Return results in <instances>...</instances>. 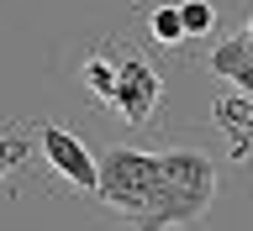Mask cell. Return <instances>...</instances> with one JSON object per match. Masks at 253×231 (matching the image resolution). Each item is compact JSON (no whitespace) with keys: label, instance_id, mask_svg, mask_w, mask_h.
Segmentation results:
<instances>
[{"label":"cell","instance_id":"obj_1","mask_svg":"<svg viewBox=\"0 0 253 231\" xmlns=\"http://www.w3.org/2000/svg\"><path fill=\"white\" fill-rule=\"evenodd\" d=\"M158 189V153H142V147H106L100 153V184L95 195L116 210V216H137L142 205L153 200Z\"/></svg>","mask_w":253,"mask_h":231},{"label":"cell","instance_id":"obj_2","mask_svg":"<svg viewBox=\"0 0 253 231\" xmlns=\"http://www.w3.org/2000/svg\"><path fill=\"white\" fill-rule=\"evenodd\" d=\"M158 95H164V79H158L153 63L142 53H116V95H111V105L122 110L132 126H142L153 116Z\"/></svg>","mask_w":253,"mask_h":231},{"label":"cell","instance_id":"obj_3","mask_svg":"<svg viewBox=\"0 0 253 231\" xmlns=\"http://www.w3.org/2000/svg\"><path fill=\"white\" fill-rule=\"evenodd\" d=\"M37 147H42V158L53 163V173L58 179H69L74 189H90L95 195V184H100V158L84 147V142L69 132V126H58V121H42V132H37Z\"/></svg>","mask_w":253,"mask_h":231},{"label":"cell","instance_id":"obj_4","mask_svg":"<svg viewBox=\"0 0 253 231\" xmlns=\"http://www.w3.org/2000/svg\"><path fill=\"white\" fill-rule=\"evenodd\" d=\"M158 173H164V184H174V189H190V195L216 200V168H211V158L195 153V147H169V153H158Z\"/></svg>","mask_w":253,"mask_h":231},{"label":"cell","instance_id":"obj_5","mask_svg":"<svg viewBox=\"0 0 253 231\" xmlns=\"http://www.w3.org/2000/svg\"><path fill=\"white\" fill-rule=\"evenodd\" d=\"M211 74L232 79L237 90L253 95V37H248V32H243V37H227V42L211 53Z\"/></svg>","mask_w":253,"mask_h":231},{"label":"cell","instance_id":"obj_6","mask_svg":"<svg viewBox=\"0 0 253 231\" xmlns=\"http://www.w3.org/2000/svg\"><path fill=\"white\" fill-rule=\"evenodd\" d=\"M79 84L95 90L100 100H111L116 95V53H90V58L79 63Z\"/></svg>","mask_w":253,"mask_h":231},{"label":"cell","instance_id":"obj_7","mask_svg":"<svg viewBox=\"0 0 253 231\" xmlns=\"http://www.w3.org/2000/svg\"><path fill=\"white\" fill-rule=\"evenodd\" d=\"M148 32H153V42L158 47H179L190 37L185 32V16H179V5H158L153 16H148Z\"/></svg>","mask_w":253,"mask_h":231},{"label":"cell","instance_id":"obj_8","mask_svg":"<svg viewBox=\"0 0 253 231\" xmlns=\"http://www.w3.org/2000/svg\"><path fill=\"white\" fill-rule=\"evenodd\" d=\"M179 16H185V32H190V37H206V32L216 27V5H211V0H185Z\"/></svg>","mask_w":253,"mask_h":231},{"label":"cell","instance_id":"obj_9","mask_svg":"<svg viewBox=\"0 0 253 231\" xmlns=\"http://www.w3.org/2000/svg\"><path fill=\"white\" fill-rule=\"evenodd\" d=\"M248 37H253V16H248Z\"/></svg>","mask_w":253,"mask_h":231}]
</instances>
